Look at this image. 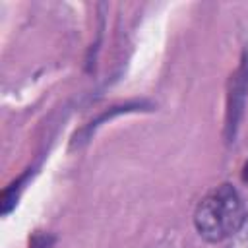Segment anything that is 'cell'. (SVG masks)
I'll return each mask as SVG.
<instances>
[{
    "instance_id": "6da1fadb",
    "label": "cell",
    "mask_w": 248,
    "mask_h": 248,
    "mask_svg": "<svg viewBox=\"0 0 248 248\" xmlns=\"http://www.w3.org/2000/svg\"><path fill=\"white\" fill-rule=\"evenodd\" d=\"M244 221L242 202L231 184L211 190L196 207L194 225L207 242H221L240 229Z\"/></svg>"
},
{
    "instance_id": "7a4b0ae2",
    "label": "cell",
    "mask_w": 248,
    "mask_h": 248,
    "mask_svg": "<svg viewBox=\"0 0 248 248\" xmlns=\"http://www.w3.org/2000/svg\"><path fill=\"white\" fill-rule=\"evenodd\" d=\"M248 95V48L242 54V60L238 68L232 72L229 79V89H227V112H225V136L231 141L236 134L244 103Z\"/></svg>"
},
{
    "instance_id": "3957f363",
    "label": "cell",
    "mask_w": 248,
    "mask_h": 248,
    "mask_svg": "<svg viewBox=\"0 0 248 248\" xmlns=\"http://www.w3.org/2000/svg\"><path fill=\"white\" fill-rule=\"evenodd\" d=\"M50 244H52V238L48 234L37 232V234H33V238L29 242V248H50Z\"/></svg>"
},
{
    "instance_id": "277c9868",
    "label": "cell",
    "mask_w": 248,
    "mask_h": 248,
    "mask_svg": "<svg viewBox=\"0 0 248 248\" xmlns=\"http://www.w3.org/2000/svg\"><path fill=\"white\" fill-rule=\"evenodd\" d=\"M238 232H240V242H242V246L248 248V215H244V221H242Z\"/></svg>"
},
{
    "instance_id": "5b68a950",
    "label": "cell",
    "mask_w": 248,
    "mask_h": 248,
    "mask_svg": "<svg viewBox=\"0 0 248 248\" xmlns=\"http://www.w3.org/2000/svg\"><path fill=\"white\" fill-rule=\"evenodd\" d=\"M242 178H244V182H248V163L244 165V170H242Z\"/></svg>"
}]
</instances>
